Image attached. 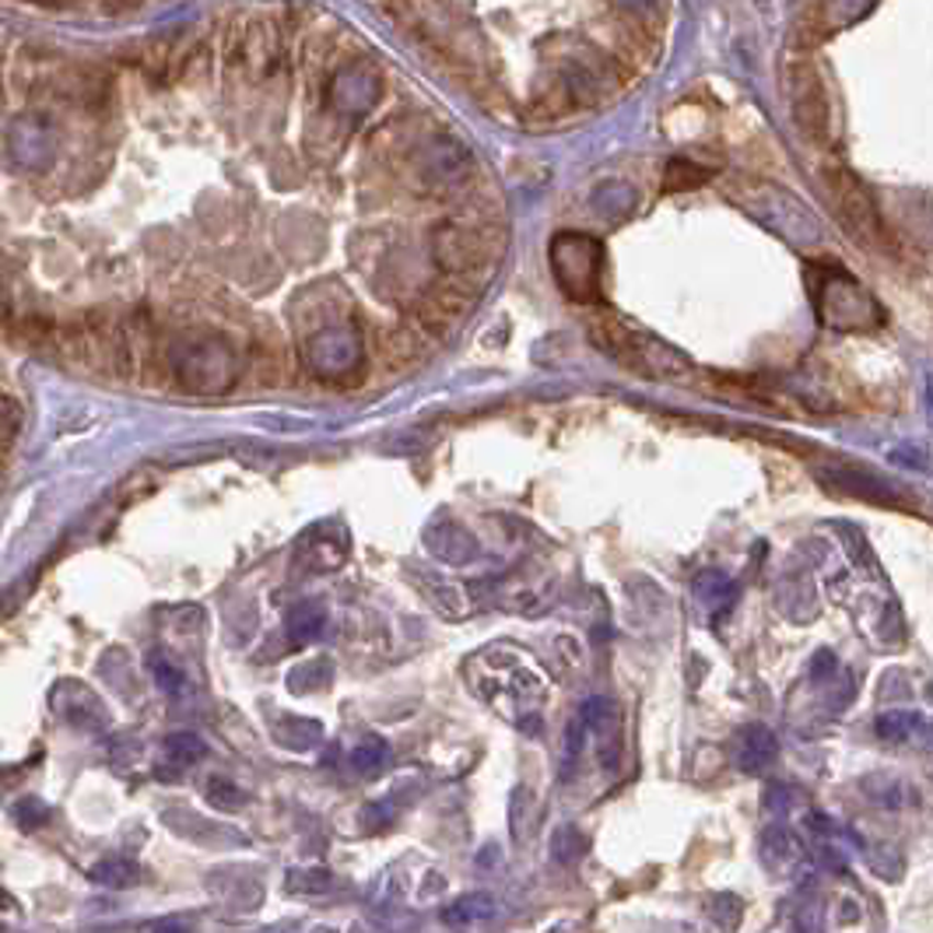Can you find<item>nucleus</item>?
<instances>
[{
  "mask_svg": "<svg viewBox=\"0 0 933 933\" xmlns=\"http://www.w3.org/2000/svg\"><path fill=\"white\" fill-rule=\"evenodd\" d=\"M463 674L481 702H488L516 727L530 733L537 730V716L548 702V674L537 671L524 656V650H509V645L481 650L477 656L466 660Z\"/></svg>",
  "mask_w": 933,
  "mask_h": 933,
  "instance_id": "f257e3e1",
  "label": "nucleus"
},
{
  "mask_svg": "<svg viewBox=\"0 0 933 933\" xmlns=\"http://www.w3.org/2000/svg\"><path fill=\"white\" fill-rule=\"evenodd\" d=\"M824 183L832 190V204L839 211L842 225L850 228V236L867 243L870 249H881V254H895V239L881 218V211L874 204L870 190L859 183L846 166H839V161H832V166L824 169Z\"/></svg>",
  "mask_w": 933,
  "mask_h": 933,
  "instance_id": "f03ea898",
  "label": "nucleus"
},
{
  "mask_svg": "<svg viewBox=\"0 0 933 933\" xmlns=\"http://www.w3.org/2000/svg\"><path fill=\"white\" fill-rule=\"evenodd\" d=\"M586 744H594L597 762L615 768L621 755V712L611 698H586L576 720L565 730V765L576 762Z\"/></svg>",
  "mask_w": 933,
  "mask_h": 933,
  "instance_id": "7ed1b4c3",
  "label": "nucleus"
},
{
  "mask_svg": "<svg viewBox=\"0 0 933 933\" xmlns=\"http://www.w3.org/2000/svg\"><path fill=\"white\" fill-rule=\"evenodd\" d=\"M789 102H794V123L814 145H829L832 134V105L824 81L811 64H797L789 70Z\"/></svg>",
  "mask_w": 933,
  "mask_h": 933,
  "instance_id": "20e7f679",
  "label": "nucleus"
},
{
  "mask_svg": "<svg viewBox=\"0 0 933 933\" xmlns=\"http://www.w3.org/2000/svg\"><path fill=\"white\" fill-rule=\"evenodd\" d=\"M57 151H60L57 131H53V123L46 116H22L8 131V158L35 176L57 166Z\"/></svg>",
  "mask_w": 933,
  "mask_h": 933,
  "instance_id": "39448f33",
  "label": "nucleus"
},
{
  "mask_svg": "<svg viewBox=\"0 0 933 933\" xmlns=\"http://www.w3.org/2000/svg\"><path fill=\"white\" fill-rule=\"evenodd\" d=\"M551 249L559 257H569V267L554 263V274H559L565 295L580 299V302H594L597 299V274H600L597 243H589L583 236H562V239H554Z\"/></svg>",
  "mask_w": 933,
  "mask_h": 933,
  "instance_id": "423d86ee",
  "label": "nucleus"
},
{
  "mask_svg": "<svg viewBox=\"0 0 933 933\" xmlns=\"http://www.w3.org/2000/svg\"><path fill=\"white\" fill-rule=\"evenodd\" d=\"M49 709L60 723L75 727V730H105L110 727V709L95 695V688H88L78 677H60L57 685L49 688Z\"/></svg>",
  "mask_w": 933,
  "mask_h": 933,
  "instance_id": "0eeeda50",
  "label": "nucleus"
},
{
  "mask_svg": "<svg viewBox=\"0 0 933 933\" xmlns=\"http://www.w3.org/2000/svg\"><path fill=\"white\" fill-rule=\"evenodd\" d=\"M439 260L450 267V271H474V267L488 260V243L471 228H450L439 239Z\"/></svg>",
  "mask_w": 933,
  "mask_h": 933,
  "instance_id": "6e6552de",
  "label": "nucleus"
},
{
  "mask_svg": "<svg viewBox=\"0 0 933 933\" xmlns=\"http://www.w3.org/2000/svg\"><path fill=\"white\" fill-rule=\"evenodd\" d=\"M776 755H779V741L768 727L751 723L738 733V765L744 773H762Z\"/></svg>",
  "mask_w": 933,
  "mask_h": 933,
  "instance_id": "1a4fd4ad",
  "label": "nucleus"
},
{
  "mask_svg": "<svg viewBox=\"0 0 933 933\" xmlns=\"http://www.w3.org/2000/svg\"><path fill=\"white\" fill-rule=\"evenodd\" d=\"M323 625H327V611H323L319 600H299L289 607L284 615V636H289L292 645H310L313 639H319Z\"/></svg>",
  "mask_w": 933,
  "mask_h": 933,
  "instance_id": "9d476101",
  "label": "nucleus"
},
{
  "mask_svg": "<svg viewBox=\"0 0 933 933\" xmlns=\"http://www.w3.org/2000/svg\"><path fill=\"white\" fill-rule=\"evenodd\" d=\"M463 313H466V299L457 295V292H436V295H428L421 306L415 310V316L421 319V327L436 330V334L450 330Z\"/></svg>",
  "mask_w": 933,
  "mask_h": 933,
  "instance_id": "9b49d317",
  "label": "nucleus"
},
{
  "mask_svg": "<svg viewBox=\"0 0 933 933\" xmlns=\"http://www.w3.org/2000/svg\"><path fill=\"white\" fill-rule=\"evenodd\" d=\"M88 877L102 888L123 891V888H134V885L145 881V870H140L127 856H110V859H99V864L88 870Z\"/></svg>",
  "mask_w": 933,
  "mask_h": 933,
  "instance_id": "f8f14e48",
  "label": "nucleus"
},
{
  "mask_svg": "<svg viewBox=\"0 0 933 933\" xmlns=\"http://www.w3.org/2000/svg\"><path fill=\"white\" fill-rule=\"evenodd\" d=\"M495 917V899L484 891H471V895H460L453 906L442 909V923L446 926H471Z\"/></svg>",
  "mask_w": 933,
  "mask_h": 933,
  "instance_id": "ddd939ff",
  "label": "nucleus"
},
{
  "mask_svg": "<svg viewBox=\"0 0 933 933\" xmlns=\"http://www.w3.org/2000/svg\"><path fill=\"white\" fill-rule=\"evenodd\" d=\"M161 755H166V762L176 765V768H190V765H196L207 755V744L196 738V733L179 730V733H169V738H166V744H161Z\"/></svg>",
  "mask_w": 933,
  "mask_h": 933,
  "instance_id": "4468645a",
  "label": "nucleus"
},
{
  "mask_svg": "<svg viewBox=\"0 0 933 933\" xmlns=\"http://www.w3.org/2000/svg\"><path fill=\"white\" fill-rule=\"evenodd\" d=\"M733 594H738V586H733L723 572H702V576L695 580V597L702 600L712 615L727 611V607L733 604Z\"/></svg>",
  "mask_w": 933,
  "mask_h": 933,
  "instance_id": "2eb2a0df",
  "label": "nucleus"
},
{
  "mask_svg": "<svg viewBox=\"0 0 933 933\" xmlns=\"http://www.w3.org/2000/svg\"><path fill=\"white\" fill-rule=\"evenodd\" d=\"M920 723H923V720H920L917 709H888V712L877 716V738H885V741H906V738H912V730H917Z\"/></svg>",
  "mask_w": 933,
  "mask_h": 933,
  "instance_id": "dca6fc26",
  "label": "nucleus"
},
{
  "mask_svg": "<svg viewBox=\"0 0 933 933\" xmlns=\"http://www.w3.org/2000/svg\"><path fill=\"white\" fill-rule=\"evenodd\" d=\"M800 859V842L794 839V835H786V832H773L765 839V864L773 867V870H786L789 864H797Z\"/></svg>",
  "mask_w": 933,
  "mask_h": 933,
  "instance_id": "f3484780",
  "label": "nucleus"
},
{
  "mask_svg": "<svg viewBox=\"0 0 933 933\" xmlns=\"http://www.w3.org/2000/svg\"><path fill=\"white\" fill-rule=\"evenodd\" d=\"M386 758H390L386 741L372 738V741L358 744V747L351 751V768H355L358 776H372V773H380V768L386 765Z\"/></svg>",
  "mask_w": 933,
  "mask_h": 933,
  "instance_id": "a211bd4d",
  "label": "nucleus"
},
{
  "mask_svg": "<svg viewBox=\"0 0 933 933\" xmlns=\"http://www.w3.org/2000/svg\"><path fill=\"white\" fill-rule=\"evenodd\" d=\"M204 797H207L211 807H218V811H239V807H246V800H249L236 783H228V779H222V776L207 779Z\"/></svg>",
  "mask_w": 933,
  "mask_h": 933,
  "instance_id": "6ab92c4d",
  "label": "nucleus"
},
{
  "mask_svg": "<svg viewBox=\"0 0 933 933\" xmlns=\"http://www.w3.org/2000/svg\"><path fill=\"white\" fill-rule=\"evenodd\" d=\"M11 814H14V821H18V824H22V829H43V824L53 818L49 803H46V800H40L35 794H29V797L18 800V803L11 807Z\"/></svg>",
  "mask_w": 933,
  "mask_h": 933,
  "instance_id": "aec40b11",
  "label": "nucleus"
},
{
  "mask_svg": "<svg viewBox=\"0 0 933 933\" xmlns=\"http://www.w3.org/2000/svg\"><path fill=\"white\" fill-rule=\"evenodd\" d=\"M148 667H151L155 685L166 692V695H179V692H183V681H187V677H183V671H179L169 656H161V653L148 656Z\"/></svg>",
  "mask_w": 933,
  "mask_h": 933,
  "instance_id": "412c9836",
  "label": "nucleus"
},
{
  "mask_svg": "<svg viewBox=\"0 0 933 933\" xmlns=\"http://www.w3.org/2000/svg\"><path fill=\"white\" fill-rule=\"evenodd\" d=\"M832 671H835V653H829V650H821V653L814 656V663H811V677H814V681H818L821 674H824V677H829Z\"/></svg>",
  "mask_w": 933,
  "mask_h": 933,
  "instance_id": "4be33fe9",
  "label": "nucleus"
},
{
  "mask_svg": "<svg viewBox=\"0 0 933 933\" xmlns=\"http://www.w3.org/2000/svg\"><path fill=\"white\" fill-rule=\"evenodd\" d=\"M148 933H193V930L187 923H179V920H158V923L148 926Z\"/></svg>",
  "mask_w": 933,
  "mask_h": 933,
  "instance_id": "5701e85b",
  "label": "nucleus"
},
{
  "mask_svg": "<svg viewBox=\"0 0 933 933\" xmlns=\"http://www.w3.org/2000/svg\"><path fill=\"white\" fill-rule=\"evenodd\" d=\"M8 306H11V299H8V284H4V278H0V316H8Z\"/></svg>",
  "mask_w": 933,
  "mask_h": 933,
  "instance_id": "b1692460",
  "label": "nucleus"
},
{
  "mask_svg": "<svg viewBox=\"0 0 933 933\" xmlns=\"http://www.w3.org/2000/svg\"><path fill=\"white\" fill-rule=\"evenodd\" d=\"M14 909H18V902L11 899L4 888H0V912H14Z\"/></svg>",
  "mask_w": 933,
  "mask_h": 933,
  "instance_id": "393cba45",
  "label": "nucleus"
}]
</instances>
